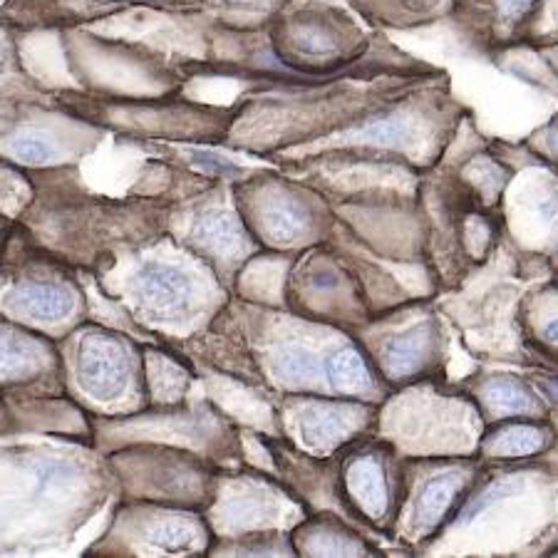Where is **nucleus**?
<instances>
[{"label": "nucleus", "instance_id": "obj_3", "mask_svg": "<svg viewBox=\"0 0 558 558\" xmlns=\"http://www.w3.org/2000/svg\"><path fill=\"white\" fill-rule=\"evenodd\" d=\"M137 288L144 301L159 311H182L192 299V278L169 264H147L137 274Z\"/></svg>", "mask_w": 558, "mask_h": 558}, {"label": "nucleus", "instance_id": "obj_7", "mask_svg": "<svg viewBox=\"0 0 558 558\" xmlns=\"http://www.w3.org/2000/svg\"><path fill=\"white\" fill-rule=\"evenodd\" d=\"M350 492L355 494L360 507L371 517H380L387 507V480L377 459H357L350 472Z\"/></svg>", "mask_w": 558, "mask_h": 558}, {"label": "nucleus", "instance_id": "obj_4", "mask_svg": "<svg viewBox=\"0 0 558 558\" xmlns=\"http://www.w3.org/2000/svg\"><path fill=\"white\" fill-rule=\"evenodd\" d=\"M350 3L387 25H420L454 11L459 0H350Z\"/></svg>", "mask_w": 558, "mask_h": 558}, {"label": "nucleus", "instance_id": "obj_21", "mask_svg": "<svg viewBox=\"0 0 558 558\" xmlns=\"http://www.w3.org/2000/svg\"><path fill=\"white\" fill-rule=\"evenodd\" d=\"M202 3H211L216 8L233 13H258V11H281L288 0H202Z\"/></svg>", "mask_w": 558, "mask_h": 558}, {"label": "nucleus", "instance_id": "obj_12", "mask_svg": "<svg viewBox=\"0 0 558 558\" xmlns=\"http://www.w3.org/2000/svg\"><path fill=\"white\" fill-rule=\"evenodd\" d=\"M546 437L542 429L529 427V425H517L499 432L497 439L489 442V452L499 457H526L536 454L538 449L544 447Z\"/></svg>", "mask_w": 558, "mask_h": 558}, {"label": "nucleus", "instance_id": "obj_11", "mask_svg": "<svg viewBox=\"0 0 558 558\" xmlns=\"http://www.w3.org/2000/svg\"><path fill=\"white\" fill-rule=\"evenodd\" d=\"M350 412L338 408H318L305 412L303 417V437L311 445H326L332 439H340L350 429Z\"/></svg>", "mask_w": 558, "mask_h": 558}, {"label": "nucleus", "instance_id": "obj_2", "mask_svg": "<svg viewBox=\"0 0 558 558\" xmlns=\"http://www.w3.org/2000/svg\"><path fill=\"white\" fill-rule=\"evenodd\" d=\"M77 367L85 390L100 400L117 398L130 380V355L117 338H85Z\"/></svg>", "mask_w": 558, "mask_h": 558}, {"label": "nucleus", "instance_id": "obj_14", "mask_svg": "<svg viewBox=\"0 0 558 558\" xmlns=\"http://www.w3.org/2000/svg\"><path fill=\"white\" fill-rule=\"evenodd\" d=\"M35 3H45L52 8H65V11L80 13V11H97V8H117V5H151V8H189L202 5V0H35Z\"/></svg>", "mask_w": 558, "mask_h": 558}, {"label": "nucleus", "instance_id": "obj_5", "mask_svg": "<svg viewBox=\"0 0 558 558\" xmlns=\"http://www.w3.org/2000/svg\"><path fill=\"white\" fill-rule=\"evenodd\" d=\"M15 305L33 318H65L75 308V295L52 283H23L15 291Z\"/></svg>", "mask_w": 558, "mask_h": 558}, {"label": "nucleus", "instance_id": "obj_16", "mask_svg": "<svg viewBox=\"0 0 558 558\" xmlns=\"http://www.w3.org/2000/svg\"><path fill=\"white\" fill-rule=\"evenodd\" d=\"M8 151L17 159L31 161V165H40V161H48L56 149H52V142L43 137L40 132L23 130L8 140Z\"/></svg>", "mask_w": 558, "mask_h": 558}, {"label": "nucleus", "instance_id": "obj_19", "mask_svg": "<svg viewBox=\"0 0 558 558\" xmlns=\"http://www.w3.org/2000/svg\"><path fill=\"white\" fill-rule=\"evenodd\" d=\"M410 134L408 122L404 117H377L375 122L365 124L363 130L357 132L360 140H371L380 144H398Z\"/></svg>", "mask_w": 558, "mask_h": 558}, {"label": "nucleus", "instance_id": "obj_26", "mask_svg": "<svg viewBox=\"0 0 558 558\" xmlns=\"http://www.w3.org/2000/svg\"><path fill=\"white\" fill-rule=\"evenodd\" d=\"M548 137H551L554 149H558V117H554L551 124H548Z\"/></svg>", "mask_w": 558, "mask_h": 558}, {"label": "nucleus", "instance_id": "obj_1", "mask_svg": "<svg viewBox=\"0 0 558 558\" xmlns=\"http://www.w3.org/2000/svg\"><path fill=\"white\" fill-rule=\"evenodd\" d=\"M363 33L353 17L326 0L278 11L271 43L276 56L293 68L330 70L353 60Z\"/></svg>", "mask_w": 558, "mask_h": 558}, {"label": "nucleus", "instance_id": "obj_23", "mask_svg": "<svg viewBox=\"0 0 558 558\" xmlns=\"http://www.w3.org/2000/svg\"><path fill=\"white\" fill-rule=\"evenodd\" d=\"M536 17H538V23L551 25V28L556 31L558 28V0H538L534 21H536ZM534 21H531V23H534Z\"/></svg>", "mask_w": 558, "mask_h": 558}, {"label": "nucleus", "instance_id": "obj_25", "mask_svg": "<svg viewBox=\"0 0 558 558\" xmlns=\"http://www.w3.org/2000/svg\"><path fill=\"white\" fill-rule=\"evenodd\" d=\"M8 58H11V45H8L5 38H0V70L5 68Z\"/></svg>", "mask_w": 558, "mask_h": 558}, {"label": "nucleus", "instance_id": "obj_10", "mask_svg": "<svg viewBox=\"0 0 558 558\" xmlns=\"http://www.w3.org/2000/svg\"><path fill=\"white\" fill-rule=\"evenodd\" d=\"M328 380L338 392H363L373 385L371 367L355 348H345L328 360Z\"/></svg>", "mask_w": 558, "mask_h": 558}, {"label": "nucleus", "instance_id": "obj_20", "mask_svg": "<svg viewBox=\"0 0 558 558\" xmlns=\"http://www.w3.org/2000/svg\"><path fill=\"white\" fill-rule=\"evenodd\" d=\"M268 229L281 239H293L305 229V216L293 202H281L268 214Z\"/></svg>", "mask_w": 558, "mask_h": 558}, {"label": "nucleus", "instance_id": "obj_22", "mask_svg": "<svg viewBox=\"0 0 558 558\" xmlns=\"http://www.w3.org/2000/svg\"><path fill=\"white\" fill-rule=\"evenodd\" d=\"M192 159L199 165L202 169H206V172L211 174H236L239 167L231 165V161H227L223 157H216V155H209V151H192Z\"/></svg>", "mask_w": 558, "mask_h": 558}, {"label": "nucleus", "instance_id": "obj_27", "mask_svg": "<svg viewBox=\"0 0 558 558\" xmlns=\"http://www.w3.org/2000/svg\"><path fill=\"white\" fill-rule=\"evenodd\" d=\"M546 336L551 338V340H556V343H558V318L548 323V326H546Z\"/></svg>", "mask_w": 558, "mask_h": 558}, {"label": "nucleus", "instance_id": "obj_15", "mask_svg": "<svg viewBox=\"0 0 558 558\" xmlns=\"http://www.w3.org/2000/svg\"><path fill=\"white\" fill-rule=\"evenodd\" d=\"M276 373L283 377V380L303 383L315 375V360L299 345H283L278 348L276 353Z\"/></svg>", "mask_w": 558, "mask_h": 558}, {"label": "nucleus", "instance_id": "obj_6", "mask_svg": "<svg viewBox=\"0 0 558 558\" xmlns=\"http://www.w3.org/2000/svg\"><path fill=\"white\" fill-rule=\"evenodd\" d=\"M432 338H435V326H432V323H425V326H417L404 332V336L395 338L392 343L385 348L387 375L404 377L415 371L422 360H425L432 345Z\"/></svg>", "mask_w": 558, "mask_h": 558}, {"label": "nucleus", "instance_id": "obj_24", "mask_svg": "<svg viewBox=\"0 0 558 558\" xmlns=\"http://www.w3.org/2000/svg\"><path fill=\"white\" fill-rule=\"evenodd\" d=\"M538 62H542V65L546 68V72H548V77L551 80H558V43H554V45H546V48H542L538 50Z\"/></svg>", "mask_w": 558, "mask_h": 558}, {"label": "nucleus", "instance_id": "obj_8", "mask_svg": "<svg viewBox=\"0 0 558 558\" xmlns=\"http://www.w3.org/2000/svg\"><path fill=\"white\" fill-rule=\"evenodd\" d=\"M459 3L476 8L487 15L492 31L514 35L534 21L538 0H459Z\"/></svg>", "mask_w": 558, "mask_h": 558}, {"label": "nucleus", "instance_id": "obj_17", "mask_svg": "<svg viewBox=\"0 0 558 558\" xmlns=\"http://www.w3.org/2000/svg\"><path fill=\"white\" fill-rule=\"evenodd\" d=\"M33 343L25 338H17L13 332L0 330V375H13L33 363Z\"/></svg>", "mask_w": 558, "mask_h": 558}, {"label": "nucleus", "instance_id": "obj_18", "mask_svg": "<svg viewBox=\"0 0 558 558\" xmlns=\"http://www.w3.org/2000/svg\"><path fill=\"white\" fill-rule=\"evenodd\" d=\"M236 227H233V221L223 214L209 216V219H204L199 227V239L206 241V244H211L216 251H227L231 246H236Z\"/></svg>", "mask_w": 558, "mask_h": 558}, {"label": "nucleus", "instance_id": "obj_13", "mask_svg": "<svg viewBox=\"0 0 558 558\" xmlns=\"http://www.w3.org/2000/svg\"><path fill=\"white\" fill-rule=\"evenodd\" d=\"M487 400L497 412H531L536 408L526 387L511 377H494L487 385Z\"/></svg>", "mask_w": 558, "mask_h": 558}, {"label": "nucleus", "instance_id": "obj_9", "mask_svg": "<svg viewBox=\"0 0 558 558\" xmlns=\"http://www.w3.org/2000/svg\"><path fill=\"white\" fill-rule=\"evenodd\" d=\"M462 492V480L454 474H442L427 482L417 499V519L422 526H435L452 509L457 494Z\"/></svg>", "mask_w": 558, "mask_h": 558}]
</instances>
